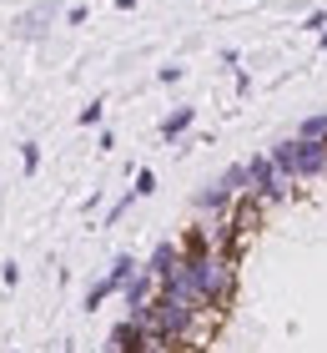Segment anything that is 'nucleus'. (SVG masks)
I'll use <instances>...</instances> for the list:
<instances>
[{
	"mask_svg": "<svg viewBox=\"0 0 327 353\" xmlns=\"http://www.w3.org/2000/svg\"><path fill=\"white\" fill-rule=\"evenodd\" d=\"M141 339H146V328L136 323V318H121V323L106 333V348H111V353H136Z\"/></svg>",
	"mask_w": 327,
	"mask_h": 353,
	"instance_id": "obj_8",
	"label": "nucleus"
},
{
	"mask_svg": "<svg viewBox=\"0 0 327 353\" xmlns=\"http://www.w3.org/2000/svg\"><path fill=\"white\" fill-rule=\"evenodd\" d=\"M86 21H91L86 6H65V26H86Z\"/></svg>",
	"mask_w": 327,
	"mask_h": 353,
	"instance_id": "obj_19",
	"label": "nucleus"
},
{
	"mask_svg": "<svg viewBox=\"0 0 327 353\" xmlns=\"http://www.w3.org/2000/svg\"><path fill=\"white\" fill-rule=\"evenodd\" d=\"M182 76H187V66H176V61H171V66H161V71H156V81H161V86H176Z\"/></svg>",
	"mask_w": 327,
	"mask_h": 353,
	"instance_id": "obj_18",
	"label": "nucleus"
},
{
	"mask_svg": "<svg viewBox=\"0 0 327 353\" xmlns=\"http://www.w3.org/2000/svg\"><path fill=\"white\" fill-rule=\"evenodd\" d=\"M247 176H252V192H257L267 207H282V202L297 197V182L277 172V162H272L267 152H252V157H247Z\"/></svg>",
	"mask_w": 327,
	"mask_h": 353,
	"instance_id": "obj_2",
	"label": "nucleus"
},
{
	"mask_svg": "<svg viewBox=\"0 0 327 353\" xmlns=\"http://www.w3.org/2000/svg\"><path fill=\"white\" fill-rule=\"evenodd\" d=\"M302 30H307V36H322V30H327V10H307L302 15Z\"/></svg>",
	"mask_w": 327,
	"mask_h": 353,
	"instance_id": "obj_17",
	"label": "nucleus"
},
{
	"mask_svg": "<svg viewBox=\"0 0 327 353\" xmlns=\"http://www.w3.org/2000/svg\"><path fill=\"white\" fill-rule=\"evenodd\" d=\"M136 202H141V197H136V187H126L121 197H116V202H111L106 212H101V228H116V222H121V217H126V212H131Z\"/></svg>",
	"mask_w": 327,
	"mask_h": 353,
	"instance_id": "obj_11",
	"label": "nucleus"
},
{
	"mask_svg": "<svg viewBox=\"0 0 327 353\" xmlns=\"http://www.w3.org/2000/svg\"><path fill=\"white\" fill-rule=\"evenodd\" d=\"M136 268H141V263L131 258V252H116V258H111V268H106V278L116 283V293H121V288L131 283V272H136Z\"/></svg>",
	"mask_w": 327,
	"mask_h": 353,
	"instance_id": "obj_12",
	"label": "nucleus"
},
{
	"mask_svg": "<svg viewBox=\"0 0 327 353\" xmlns=\"http://www.w3.org/2000/svg\"><path fill=\"white\" fill-rule=\"evenodd\" d=\"M191 126H196V106H171L167 117L156 121V137L167 141V147H176L182 137H191Z\"/></svg>",
	"mask_w": 327,
	"mask_h": 353,
	"instance_id": "obj_5",
	"label": "nucleus"
},
{
	"mask_svg": "<svg viewBox=\"0 0 327 353\" xmlns=\"http://www.w3.org/2000/svg\"><path fill=\"white\" fill-rule=\"evenodd\" d=\"M101 117H106V101H101V96H96V101H86V106L76 111V121H81V126H101Z\"/></svg>",
	"mask_w": 327,
	"mask_h": 353,
	"instance_id": "obj_15",
	"label": "nucleus"
},
{
	"mask_svg": "<svg viewBox=\"0 0 327 353\" xmlns=\"http://www.w3.org/2000/svg\"><path fill=\"white\" fill-rule=\"evenodd\" d=\"M317 51H327V30H322V36H317Z\"/></svg>",
	"mask_w": 327,
	"mask_h": 353,
	"instance_id": "obj_23",
	"label": "nucleus"
},
{
	"mask_svg": "<svg viewBox=\"0 0 327 353\" xmlns=\"http://www.w3.org/2000/svg\"><path fill=\"white\" fill-rule=\"evenodd\" d=\"M297 137H307V141H327V111L302 117V121H297Z\"/></svg>",
	"mask_w": 327,
	"mask_h": 353,
	"instance_id": "obj_13",
	"label": "nucleus"
},
{
	"mask_svg": "<svg viewBox=\"0 0 327 353\" xmlns=\"http://www.w3.org/2000/svg\"><path fill=\"white\" fill-rule=\"evenodd\" d=\"M222 71H242V51H232V46H226V51H222Z\"/></svg>",
	"mask_w": 327,
	"mask_h": 353,
	"instance_id": "obj_21",
	"label": "nucleus"
},
{
	"mask_svg": "<svg viewBox=\"0 0 327 353\" xmlns=\"http://www.w3.org/2000/svg\"><path fill=\"white\" fill-rule=\"evenodd\" d=\"M106 298H116V283H111L106 272H101V278H96V283L86 288V298H81V313H96V308H101Z\"/></svg>",
	"mask_w": 327,
	"mask_h": 353,
	"instance_id": "obj_10",
	"label": "nucleus"
},
{
	"mask_svg": "<svg viewBox=\"0 0 327 353\" xmlns=\"http://www.w3.org/2000/svg\"><path fill=\"white\" fill-rule=\"evenodd\" d=\"M96 147H101V152H111V147H116V132H111V126H101V137H96Z\"/></svg>",
	"mask_w": 327,
	"mask_h": 353,
	"instance_id": "obj_22",
	"label": "nucleus"
},
{
	"mask_svg": "<svg viewBox=\"0 0 327 353\" xmlns=\"http://www.w3.org/2000/svg\"><path fill=\"white\" fill-rule=\"evenodd\" d=\"M0 283H6V288L21 283V263H6V268H0Z\"/></svg>",
	"mask_w": 327,
	"mask_h": 353,
	"instance_id": "obj_20",
	"label": "nucleus"
},
{
	"mask_svg": "<svg viewBox=\"0 0 327 353\" xmlns=\"http://www.w3.org/2000/svg\"><path fill=\"white\" fill-rule=\"evenodd\" d=\"M56 15H65L61 0H36L30 10H21V15L10 21V36H15V41H45V30H51Z\"/></svg>",
	"mask_w": 327,
	"mask_h": 353,
	"instance_id": "obj_3",
	"label": "nucleus"
},
{
	"mask_svg": "<svg viewBox=\"0 0 327 353\" xmlns=\"http://www.w3.org/2000/svg\"><path fill=\"white\" fill-rule=\"evenodd\" d=\"M322 187H327V176H322Z\"/></svg>",
	"mask_w": 327,
	"mask_h": 353,
	"instance_id": "obj_24",
	"label": "nucleus"
},
{
	"mask_svg": "<svg viewBox=\"0 0 327 353\" xmlns=\"http://www.w3.org/2000/svg\"><path fill=\"white\" fill-rule=\"evenodd\" d=\"M146 272H151V278L161 283V278H167V272H176V268H182V243H171V237H161V243L151 248V252H146V263H141Z\"/></svg>",
	"mask_w": 327,
	"mask_h": 353,
	"instance_id": "obj_6",
	"label": "nucleus"
},
{
	"mask_svg": "<svg viewBox=\"0 0 327 353\" xmlns=\"http://www.w3.org/2000/svg\"><path fill=\"white\" fill-rule=\"evenodd\" d=\"M267 157L277 162V172H282V176H292V167H297V137L272 141V147H267ZM292 182H297V176H292Z\"/></svg>",
	"mask_w": 327,
	"mask_h": 353,
	"instance_id": "obj_9",
	"label": "nucleus"
},
{
	"mask_svg": "<svg viewBox=\"0 0 327 353\" xmlns=\"http://www.w3.org/2000/svg\"><path fill=\"white\" fill-rule=\"evenodd\" d=\"M21 172L25 176L41 172V141H21Z\"/></svg>",
	"mask_w": 327,
	"mask_h": 353,
	"instance_id": "obj_14",
	"label": "nucleus"
},
{
	"mask_svg": "<svg viewBox=\"0 0 327 353\" xmlns=\"http://www.w3.org/2000/svg\"><path fill=\"white\" fill-rule=\"evenodd\" d=\"M297 137V132H292ZM292 176H297V187H313L327 176V141H307L297 137V167H292Z\"/></svg>",
	"mask_w": 327,
	"mask_h": 353,
	"instance_id": "obj_4",
	"label": "nucleus"
},
{
	"mask_svg": "<svg viewBox=\"0 0 327 353\" xmlns=\"http://www.w3.org/2000/svg\"><path fill=\"white\" fill-rule=\"evenodd\" d=\"M156 278H151V272H146V268H136V272H131V283L121 288V303H126V313H136V308H146V303H151L156 298Z\"/></svg>",
	"mask_w": 327,
	"mask_h": 353,
	"instance_id": "obj_7",
	"label": "nucleus"
},
{
	"mask_svg": "<svg viewBox=\"0 0 327 353\" xmlns=\"http://www.w3.org/2000/svg\"><path fill=\"white\" fill-rule=\"evenodd\" d=\"M131 187H136V197H151V192H156V172H151V167H141L136 176H131Z\"/></svg>",
	"mask_w": 327,
	"mask_h": 353,
	"instance_id": "obj_16",
	"label": "nucleus"
},
{
	"mask_svg": "<svg viewBox=\"0 0 327 353\" xmlns=\"http://www.w3.org/2000/svg\"><path fill=\"white\" fill-rule=\"evenodd\" d=\"M182 263L196 278V288H202L207 308L217 318H226V308L242 293V258L237 252H222V248H202V252H182Z\"/></svg>",
	"mask_w": 327,
	"mask_h": 353,
	"instance_id": "obj_1",
	"label": "nucleus"
}]
</instances>
